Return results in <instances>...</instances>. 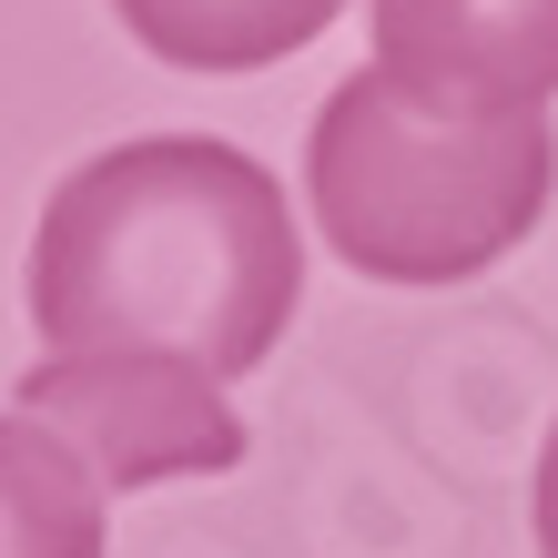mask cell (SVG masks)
Returning a JSON list of instances; mask_svg holds the SVG:
<instances>
[{
  "label": "cell",
  "instance_id": "52a82bcc",
  "mask_svg": "<svg viewBox=\"0 0 558 558\" xmlns=\"http://www.w3.org/2000/svg\"><path fill=\"white\" fill-rule=\"evenodd\" d=\"M529 529H538V558H558V426L538 447V487H529Z\"/></svg>",
  "mask_w": 558,
  "mask_h": 558
},
{
  "label": "cell",
  "instance_id": "8992f818",
  "mask_svg": "<svg viewBox=\"0 0 558 558\" xmlns=\"http://www.w3.org/2000/svg\"><path fill=\"white\" fill-rule=\"evenodd\" d=\"M345 0H112L122 41H143L162 72H265V61L325 41Z\"/></svg>",
  "mask_w": 558,
  "mask_h": 558
},
{
  "label": "cell",
  "instance_id": "5b68a950",
  "mask_svg": "<svg viewBox=\"0 0 558 558\" xmlns=\"http://www.w3.org/2000/svg\"><path fill=\"white\" fill-rule=\"evenodd\" d=\"M102 538L112 487L92 457L31 407H0V558H102Z\"/></svg>",
  "mask_w": 558,
  "mask_h": 558
},
{
  "label": "cell",
  "instance_id": "277c9868",
  "mask_svg": "<svg viewBox=\"0 0 558 558\" xmlns=\"http://www.w3.org/2000/svg\"><path fill=\"white\" fill-rule=\"evenodd\" d=\"M376 61L437 102H558V0H376Z\"/></svg>",
  "mask_w": 558,
  "mask_h": 558
},
{
  "label": "cell",
  "instance_id": "7a4b0ae2",
  "mask_svg": "<svg viewBox=\"0 0 558 558\" xmlns=\"http://www.w3.org/2000/svg\"><path fill=\"white\" fill-rule=\"evenodd\" d=\"M558 193L548 102H437L386 61L345 72L305 133V214L366 284H468Z\"/></svg>",
  "mask_w": 558,
  "mask_h": 558
},
{
  "label": "cell",
  "instance_id": "6da1fadb",
  "mask_svg": "<svg viewBox=\"0 0 558 558\" xmlns=\"http://www.w3.org/2000/svg\"><path fill=\"white\" fill-rule=\"evenodd\" d=\"M41 345H153L204 376H254L305 305L284 183L214 133H143L72 162L21 254Z\"/></svg>",
  "mask_w": 558,
  "mask_h": 558
},
{
  "label": "cell",
  "instance_id": "3957f363",
  "mask_svg": "<svg viewBox=\"0 0 558 558\" xmlns=\"http://www.w3.org/2000/svg\"><path fill=\"white\" fill-rule=\"evenodd\" d=\"M11 407L61 426L112 498L244 468V416L223 397V376L153 355V345H41V366H21Z\"/></svg>",
  "mask_w": 558,
  "mask_h": 558
}]
</instances>
